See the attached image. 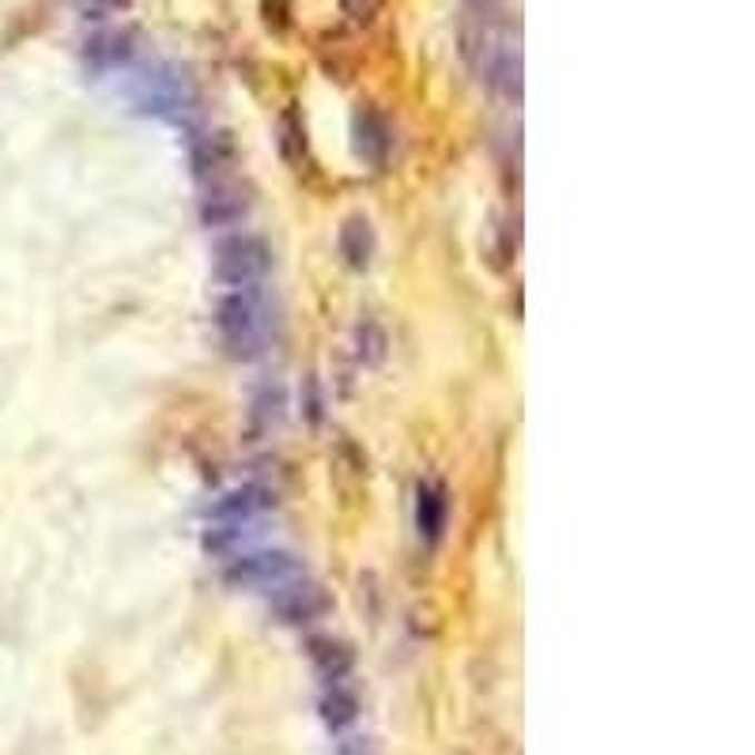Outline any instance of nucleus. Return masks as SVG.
<instances>
[{"mask_svg": "<svg viewBox=\"0 0 755 755\" xmlns=\"http://www.w3.org/2000/svg\"><path fill=\"white\" fill-rule=\"evenodd\" d=\"M340 755H378V752L370 748V744L362 741V737H356V741H344L340 744Z\"/></svg>", "mask_w": 755, "mask_h": 755, "instance_id": "obj_22", "label": "nucleus"}, {"mask_svg": "<svg viewBox=\"0 0 755 755\" xmlns=\"http://www.w3.org/2000/svg\"><path fill=\"white\" fill-rule=\"evenodd\" d=\"M272 269V250L265 238L257 235H227L223 242L216 246V276L227 284V288H250V284H261Z\"/></svg>", "mask_w": 755, "mask_h": 755, "instance_id": "obj_3", "label": "nucleus"}, {"mask_svg": "<svg viewBox=\"0 0 755 755\" xmlns=\"http://www.w3.org/2000/svg\"><path fill=\"white\" fill-rule=\"evenodd\" d=\"M306 654H310L314 673H318L329 687L344 684L351 676V668H356V649L344 643V638H332V635H314L310 643H306Z\"/></svg>", "mask_w": 755, "mask_h": 755, "instance_id": "obj_10", "label": "nucleus"}, {"mask_svg": "<svg viewBox=\"0 0 755 755\" xmlns=\"http://www.w3.org/2000/svg\"><path fill=\"white\" fill-rule=\"evenodd\" d=\"M216 325L235 359L265 356V344H269V332H272V302L261 284L227 291L216 306Z\"/></svg>", "mask_w": 755, "mask_h": 755, "instance_id": "obj_1", "label": "nucleus"}, {"mask_svg": "<svg viewBox=\"0 0 755 755\" xmlns=\"http://www.w3.org/2000/svg\"><path fill=\"white\" fill-rule=\"evenodd\" d=\"M484 80L499 95H506V99L521 102V50L518 46H510V42L491 46V53H487V61H484Z\"/></svg>", "mask_w": 755, "mask_h": 755, "instance_id": "obj_12", "label": "nucleus"}, {"mask_svg": "<svg viewBox=\"0 0 755 755\" xmlns=\"http://www.w3.org/2000/svg\"><path fill=\"white\" fill-rule=\"evenodd\" d=\"M261 12L272 31H284V27H288V0H261Z\"/></svg>", "mask_w": 755, "mask_h": 755, "instance_id": "obj_20", "label": "nucleus"}, {"mask_svg": "<svg viewBox=\"0 0 755 755\" xmlns=\"http://www.w3.org/2000/svg\"><path fill=\"white\" fill-rule=\"evenodd\" d=\"M80 8L88 19H102L107 12H121V8H129V0H80Z\"/></svg>", "mask_w": 755, "mask_h": 755, "instance_id": "obj_21", "label": "nucleus"}, {"mask_svg": "<svg viewBox=\"0 0 755 755\" xmlns=\"http://www.w3.org/2000/svg\"><path fill=\"white\" fill-rule=\"evenodd\" d=\"M351 137H356V156L367 162V167H386L389 159V121L381 118L375 107H359L356 118H351Z\"/></svg>", "mask_w": 755, "mask_h": 755, "instance_id": "obj_9", "label": "nucleus"}, {"mask_svg": "<svg viewBox=\"0 0 755 755\" xmlns=\"http://www.w3.org/2000/svg\"><path fill=\"white\" fill-rule=\"evenodd\" d=\"M446 525H450V495L438 480H424L416 487V529L419 540L435 544L446 537Z\"/></svg>", "mask_w": 755, "mask_h": 755, "instance_id": "obj_8", "label": "nucleus"}, {"mask_svg": "<svg viewBox=\"0 0 755 755\" xmlns=\"http://www.w3.org/2000/svg\"><path fill=\"white\" fill-rule=\"evenodd\" d=\"M129 95L132 102H137V110L156 113V118H178V113L189 110V102H193L186 76H178L175 69H156V72L137 76Z\"/></svg>", "mask_w": 755, "mask_h": 755, "instance_id": "obj_4", "label": "nucleus"}, {"mask_svg": "<svg viewBox=\"0 0 755 755\" xmlns=\"http://www.w3.org/2000/svg\"><path fill=\"white\" fill-rule=\"evenodd\" d=\"M269 510H276V487L242 484L212 506V521H257Z\"/></svg>", "mask_w": 755, "mask_h": 755, "instance_id": "obj_6", "label": "nucleus"}, {"mask_svg": "<svg viewBox=\"0 0 755 755\" xmlns=\"http://www.w3.org/2000/svg\"><path fill=\"white\" fill-rule=\"evenodd\" d=\"M254 200L246 193L238 181H216L212 189H208V197L200 200V219H205L208 227H235L242 223L246 216H250Z\"/></svg>", "mask_w": 755, "mask_h": 755, "instance_id": "obj_7", "label": "nucleus"}, {"mask_svg": "<svg viewBox=\"0 0 755 755\" xmlns=\"http://www.w3.org/2000/svg\"><path fill=\"white\" fill-rule=\"evenodd\" d=\"M269 605H272V612H276V619H280V624H288V627H310V624H318L325 612L332 608V597L325 594L318 582H310V578L302 575V578L288 582V586L272 589Z\"/></svg>", "mask_w": 755, "mask_h": 755, "instance_id": "obj_5", "label": "nucleus"}, {"mask_svg": "<svg viewBox=\"0 0 755 755\" xmlns=\"http://www.w3.org/2000/svg\"><path fill=\"white\" fill-rule=\"evenodd\" d=\"M340 257H344V265H348L351 272L370 269V261H375V231H370L367 216L344 219V227H340Z\"/></svg>", "mask_w": 755, "mask_h": 755, "instance_id": "obj_14", "label": "nucleus"}, {"mask_svg": "<svg viewBox=\"0 0 755 755\" xmlns=\"http://www.w3.org/2000/svg\"><path fill=\"white\" fill-rule=\"evenodd\" d=\"M189 159H193V170L200 181H223L227 167L235 159V148L223 132H205V137H193V148H189Z\"/></svg>", "mask_w": 755, "mask_h": 755, "instance_id": "obj_13", "label": "nucleus"}, {"mask_svg": "<svg viewBox=\"0 0 755 755\" xmlns=\"http://www.w3.org/2000/svg\"><path fill=\"white\" fill-rule=\"evenodd\" d=\"M340 12L348 16V23L370 27L375 23V16L381 12V0H340Z\"/></svg>", "mask_w": 755, "mask_h": 755, "instance_id": "obj_19", "label": "nucleus"}, {"mask_svg": "<svg viewBox=\"0 0 755 755\" xmlns=\"http://www.w3.org/2000/svg\"><path fill=\"white\" fill-rule=\"evenodd\" d=\"M306 567L302 559L288 548H250L238 552L227 567V582L238 589H261V594H272V589L288 586V582L302 578Z\"/></svg>", "mask_w": 755, "mask_h": 755, "instance_id": "obj_2", "label": "nucleus"}, {"mask_svg": "<svg viewBox=\"0 0 755 755\" xmlns=\"http://www.w3.org/2000/svg\"><path fill=\"white\" fill-rule=\"evenodd\" d=\"M386 348H389V337L378 321H359L356 325V356H359L362 367H378V362L386 359Z\"/></svg>", "mask_w": 755, "mask_h": 755, "instance_id": "obj_17", "label": "nucleus"}, {"mask_svg": "<svg viewBox=\"0 0 755 755\" xmlns=\"http://www.w3.org/2000/svg\"><path fill=\"white\" fill-rule=\"evenodd\" d=\"M132 34L129 31H99L83 42V64L91 72H118L132 61Z\"/></svg>", "mask_w": 755, "mask_h": 755, "instance_id": "obj_11", "label": "nucleus"}, {"mask_svg": "<svg viewBox=\"0 0 755 755\" xmlns=\"http://www.w3.org/2000/svg\"><path fill=\"white\" fill-rule=\"evenodd\" d=\"M280 151L288 162H299L306 156V129L299 110H284L280 113Z\"/></svg>", "mask_w": 755, "mask_h": 755, "instance_id": "obj_18", "label": "nucleus"}, {"mask_svg": "<svg viewBox=\"0 0 755 755\" xmlns=\"http://www.w3.org/2000/svg\"><path fill=\"white\" fill-rule=\"evenodd\" d=\"M284 408H288V394L280 381H265L254 397V427L257 431H272L284 424Z\"/></svg>", "mask_w": 755, "mask_h": 755, "instance_id": "obj_16", "label": "nucleus"}, {"mask_svg": "<svg viewBox=\"0 0 755 755\" xmlns=\"http://www.w3.org/2000/svg\"><path fill=\"white\" fill-rule=\"evenodd\" d=\"M359 718V699L356 692H348L344 684H332L329 692L321 695V722L329 725L332 733L348 729V725H356Z\"/></svg>", "mask_w": 755, "mask_h": 755, "instance_id": "obj_15", "label": "nucleus"}]
</instances>
